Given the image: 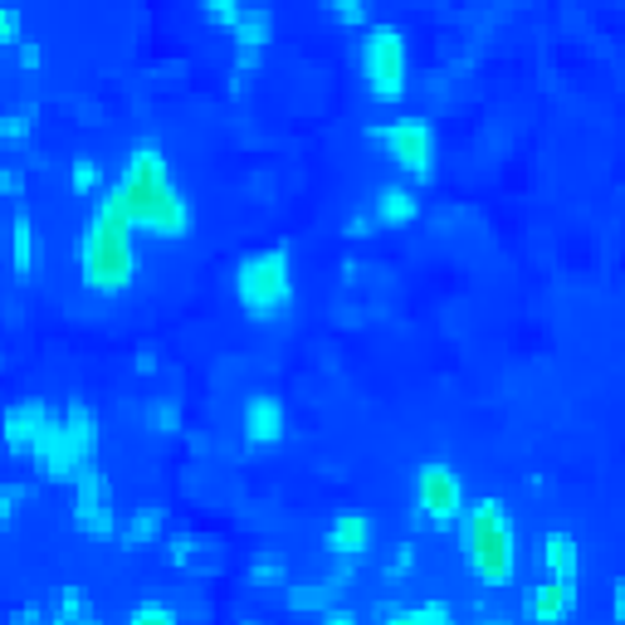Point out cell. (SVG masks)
<instances>
[{
	"label": "cell",
	"mask_w": 625,
	"mask_h": 625,
	"mask_svg": "<svg viewBox=\"0 0 625 625\" xmlns=\"http://www.w3.org/2000/svg\"><path fill=\"white\" fill-rule=\"evenodd\" d=\"M108 201L118 205L122 221L142 235L181 239L186 225H191L186 196H181V186H176L172 166H166V152L156 148V142H138V148H132L118 181L108 186Z\"/></svg>",
	"instance_id": "obj_1"
},
{
	"label": "cell",
	"mask_w": 625,
	"mask_h": 625,
	"mask_svg": "<svg viewBox=\"0 0 625 625\" xmlns=\"http://www.w3.org/2000/svg\"><path fill=\"white\" fill-rule=\"evenodd\" d=\"M132 225L122 221V211L108 201V186L93 196V211L79 231L74 259H79V279L89 294H128L138 279V245H132Z\"/></svg>",
	"instance_id": "obj_2"
},
{
	"label": "cell",
	"mask_w": 625,
	"mask_h": 625,
	"mask_svg": "<svg viewBox=\"0 0 625 625\" xmlns=\"http://www.w3.org/2000/svg\"><path fill=\"white\" fill-rule=\"evenodd\" d=\"M460 547H464V567L479 587L498 591L514 587L518 571V533L514 518L498 498H474L460 508Z\"/></svg>",
	"instance_id": "obj_3"
},
{
	"label": "cell",
	"mask_w": 625,
	"mask_h": 625,
	"mask_svg": "<svg viewBox=\"0 0 625 625\" xmlns=\"http://www.w3.org/2000/svg\"><path fill=\"white\" fill-rule=\"evenodd\" d=\"M235 298L249 318L269 322V318H284L294 308V264H288V249H255L235 264Z\"/></svg>",
	"instance_id": "obj_4"
},
{
	"label": "cell",
	"mask_w": 625,
	"mask_h": 625,
	"mask_svg": "<svg viewBox=\"0 0 625 625\" xmlns=\"http://www.w3.org/2000/svg\"><path fill=\"white\" fill-rule=\"evenodd\" d=\"M362 79H367V93L377 103H401L405 98V79H411V49H405V35L396 25H372L367 39L357 49Z\"/></svg>",
	"instance_id": "obj_5"
},
{
	"label": "cell",
	"mask_w": 625,
	"mask_h": 625,
	"mask_svg": "<svg viewBox=\"0 0 625 625\" xmlns=\"http://www.w3.org/2000/svg\"><path fill=\"white\" fill-rule=\"evenodd\" d=\"M367 142H377L415 186H425L435 176V152H440V142H435V128L425 118L377 122V128H367Z\"/></svg>",
	"instance_id": "obj_6"
},
{
	"label": "cell",
	"mask_w": 625,
	"mask_h": 625,
	"mask_svg": "<svg viewBox=\"0 0 625 625\" xmlns=\"http://www.w3.org/2000/svg\"><path fill=\"white\" fill-rule=\"evenodd\" d=\"M460 508H464V488L455 479L450 464H421L415 474V514L411 523L415 528H455L460 523Z\"/></svg>",
	"instance_id": "obj_7"
},
{
	"label": "cell",
	"mask_w": 625,
	"mask_h": 625,
	"mask_svg": "<svg viewBox=\"0 0 625 625\" xmlns=\"http://www.w3.org/2000/svg\"><path fill=\"white\" fill-rule=\"evenodd\" d=\"M74 528L93 543H113L118 538V508H113V488L103 479V469L83 464L74 474Z\"/></svg>",
	"instance_id": "obj_8"
},
{
	"label": "cell",
	"mask_w": 625,
	"mask_h": 625,
	"mask_svg": "<svg viewBox=\"0 0 625 625\" xmlns=\"http://www.w3.org/2000/svg\"><path fill=\"white\" fill-rule=\"evenodd\" d=\"M30 460H35V469L49 479V484H74V474L83 464H93L89 455L79 450V440L69 435V425H64V415H49V425L39 431V440H35V450H30Z\"/></svg>",
	"instance_id": "obj_9"
},
{
	"label": "cell",
	"mask_w": 625,
	"mask_h": 625,
	"mask_svg": "<svg viewBox=\"0 0 625 625\" xmlns=\"http://www.w3.org/2000/svg\"><path fill=\"white\" fill-rule=\"evenodd\" d=\"M49 415H55V405L39 401V396H25V401L5 405V415H0V445H5L15 460H30V450H35L39 431L49 425Z\"/></svg>",
	"instance_id": "obj_10"
},
{
	"label": "cell",
	"mask_w": 625,
	"mask_h": 625,
	"mask_svg": "<svg viewBox=\"0 0 625 625\" xmlns=\"http://www.w3.org/2000/svg\"><path fill=\"white\" fill-rule=\"evenodd\" d=\"M245 445L249 450H269V445H279L288 435V415H284V401H279L274 391H255L245 401Z\"/></svg>",
	"instance_id": "obj_11"
},
{
	"label": "cell",
	"mask_w": 625,
	"mask_h": 625,
	"mask_svg": "<svg viewBox=\"0 0 625 625\" xmlns=\"http://www.w3.org/2000/svg\"><path fill=\"white\" fill-rule=\"evenodd\" d=\"M533 562H538V571H543L547 581L577 591V581H581V547H577V538H571V533H543V538H538Z\"/></svg>",
	"instance_id": "obj_12"
},
{
	"label": "cell",
	"mask_w": 625,
	"mask_h": 625,
	"mask_svg": "<svg viewBox=\"0 0 625 625\" xmlns=\"http://www.w3.org/2000/svg\"><path fill=\"white\" fill-rule=\"evenodd\" d=\"M352 581H357V557H338V567H332L318 587H288L284 601H288V611H298V616H304V611H318L322 616V611L352 587Z\"/></svg>",
	"instance_id": "obj_13"
},
{
	"label": "cell",
	"mask_w": 625,
	"mask_h": 625,
	"mask_svg": "<svg viewBox=\"0 0 625 625\" xmlns=\"http://www.w3.org/2000/svg\"><path fill=\"white\" fill-rule=\"evenodd\" d=\"M322 547H328L332 557H367V547H372V518L357 514V508H342V514L322 528Z\"/></svg>",
	"instance_id": "obj_14"
},
{
	"label": "cell",
	"mask_w": 625,
	"mask_h": 625,
	"mask_svg": "<svg viewBox=\"0 0 625 625\" xmlns=\"http://www.w3.org/2000/svg\"><path fill=\"white\" fill-rule=\"evenodd\" d=\"M577 611V591L571 587H557V581H538V587L523 591V616L533 625H562Z\"/></svg>",
	"instance_id": "obj_15"
},
{
	"label": "cell",
	"mask_w": 625,
	"mask_h": 625,
	"mask_svg": "<svg viewBox=\"0 0 625 625\" xmlns=\"http://www.w3.org/2000/svg\"><path fill=\"white\" fill-rule=\"evenodd\" d=\"M372 215H377L381 231H401V225H411L415 215H421V196H415L411 186H381V191L372 196Z\"/></svg>",
	"instance_id": "obj_16"
},
{
	"label": "cell",
	"mask_w": 625,
	"mask_h": 625,
	"mask_svg": "<svg viewBox=\"0 0 625 625\" xmlns=\"http://www.w3.org/2000/svg\"><path fill=\"white\" fill-rule=\"evenodd\" d=\"M35 264H39L35 221H30V211H15V221H10V269H15V279H30Z\"/></svg>",
	"instance_id": "obj_17"
},
{
	"label": "cell",
	"mask_w": 625,
	"mask_h": 625,
	"mask_svg": "<svg viewBox=\"0 0 625 625\" xmlns=\"http://www.w3.org/2000/svg\"><path fill=\"white\" fill-rule=\"evenodd\" d=\"M156 538H162V508H156V504L132 508L128 523H118V543L128 547V552H138V547H156Z\"/></svg>",
	"instance_id": "obj_18"
},
{
	"label": "cell",
	"mask_w": 625,
	"mask_h": 625,
	"mask_svg": "<svg viewBox=\"0 0 625 625\" xmlns=\"http://www.w3.org/2000/svg\"><path fill=\"white\" fill-rule=\"evenodd\" d=\"M231 35H235L239 49H264L269 39H274V15H269V10H259V5H245L235 15Z\"/></svg>",
	"instance_id": "obj_19"
},
{
	"label": "cell",
	"mask_w": 625,
	"mask_h": 625,
	"mask_svg": "<svg viewBox=\"0 0 625 625\" xmlns=\"http://www.w3.org/2000/svg\"><path fill=\"white\" fill-rule=\"evenodd\" d=\"M59 415H64L69 435L79 440V450L93 460V455H98V415H93V405L89 401H64V411Z\"/></svg>",
	"instance_id": "obj_20"
},
{
	"label": "cell",
	"mask_w": 625,
	"mask_h": 625,
	"mask_svg": "<svg viewBox=\"0 0 625 625\" xmlns=\"http://www.w3.org/2000/svg\"><path fill=\"white\" fill-rule=\"evenodd\" d=\"M381 621L391 625H455V611L445 601H425V606H381Z\"/></svg>",
	"instance_id": "obj_21"
},
{
	"label": "cell",
	"mask_w": 625,
	"mask_h": 625,
	"mask_svg": "<svg viewBox=\"0 0 625 625\" xmlns=\"http://www.w3.org/2000/svg\"><path fill=\"white\" fill-rule=\"evenodd\" d=\"M69 186H74L79 196H98L103 186H108V166H103L98 156H74V166H69Z\"/></svg>",
	"instance_id": "obj_22"
},
{
	"label": "cell",
	"mask_w": 625,
	"mask_h": 625,
	"mask_svg": "<svg viewBox=\"0 0 625 625\" xmlns=\"http://www.w3.org/2000/svg\"><path fill=\"white\" fill-rule=\"evenodd\" d=\"M249 587H259V591L288 587V567H284V557H274V552H264V557H255V562H249Z\"/></svg>",
	"instance_id": "obj_23"
},
{
	"label": "cell",
	"mask_w": 625,
	"mask_h": 625,
	"mask_svg": "<svg viewBox=\"0 0 625 625\" xmlns=\"http://www.w3.org/2000/svg\"><path fill=\"white\" fill-rule=\"evenodd\" d=\"M55 616L64 621V625H93V601L83 597L79 587H64V591H59V606H55Z\"/></svg>",
	"instance_id": "obj_24"
},
{
	"label": "cell",
	"mask_w": 625,
	"mask_h": 625,
	"mask_svg": "<svg viewBox=\"0 0 625 625\" xmlns=\"http://www.w3.org/2000/svg\"><path fill=\"white\" fill-rule=\"evenodd\" d=\"M148 425H152L156 435H181L186 415H181V405H176V401H166V396H156V401L148 405Z\"/></svg>",
	"instance_id": "obj_25"
},
{
	"label": "cell",
	"mask_w": 625,
	"mask_h": 625,
	"mask_svg": "<svg viewBox=\"0 0 625 625\" xmlns=\"http://www.w3.org/2000/svg\"><path fill=\"white\" fill-rule=\"evenodd\" d=\"M30 132H35V113L30 108H15L0 118V142H10V148H25Z\"/></svg>",
	"instance_id": "obj_26"
},
{
	"label": "cell",
	"mask_w": 625,
	"mask_h": 625,
	"mask_svg": "<svg viewBox=\"0 0 625 625\" xmlns=\"http://www.w3.org/2000/svg\"><path fill=\"white\" fill-rule=\"evenodd\" d=\"M166 562H172L176 571H191L196 562H201V543H196L191 533H176V538H166Z\"/></svg>",
	"instance_id": "obj_27"
},
{
	"label": "cell",
	"mask_w": 625,
	"mask_h": 625,
	"mask_svg": "<svg viewBox=\"0 0 625 625\" xmlns=\"http://www.w3.org/2000/svg\"><path fill=\"white\" fill-rule=\"evenodd\" d=\"M128 625H176V611L166 601H142L128 611Z\"/></svg>",
	"instance_id": "obj_28"
},
{
	"label": "cell",
	"mask_w": 625,
	"mask_h": 625,
	"mask_svg": "<svg viewBox=\"0 0 625 625\" xmlns=\"http://www.w3.org/2000/svg\"><path fill=\"white\" fill-rule=\"evenodd\" d=\"M25 498H30L25 484H0V528L15 523V514L25 508Z\"/></svg>",
	"instance_id": "obj_29"
},
{
	"label": "cell",
	"mask_w": 625,
	"mask_h": 625,
	"mask_svg": "<svg viewBox=\"0 0 625 625\" xmlns=\"http://www.w3.org/2000/svg\"><path fill=\"white\" fill-rule=\"evenodd\" d=\"M338 25H367V0H322Z\"/></svg>",
	"instance_id": "obj_30"
},
{
	"label": "cell",
	"mask_w": 625,
	"mask_h": 625,
	"mask_svg": "<svg viewBox=\"0 0 625 625\" xmlns=\"http://www.w3.org/2000/svg\"><path fill=\"white\" fill-rule=\"evenodd\" d=\"M239 10H245V0H201V15L211 20V25H221V30L235 25Z\"/></svg>",
	"instance_id": "obj_31"
},
{
	"label": "cell",
	"mask_w": 625,
	"mask_h": 625,
	"mask_svg": "<svg viewBox=\"0 0 625 625\" xmlns=\"http://www.w3.org/2000/svg\"><path fill=\"white\" fill-rule=\"evenodd\" d=\"M411 571H415V547H411V543H401V547L391 552V562H387V581L396 587V581H405Z\"/></svg>",
	"instance_id": "obj_32"
},
{
	"label": "cell",
	"mask_w": 625,
	"mask_h": 625,
	"mask_svg": "<svg viewBox=\"0 0 625 625\" xmlns=\"http://www.w3.org/2000/svg\"><path fill=\"white\" fill-rule=\"evenodd\" d=\"M377 231H381V225H377V215H372V211H352L347 221H342V235H347V239H367Z\"/></svg>",
	"instance_id": "obj_33"
},
{
	"label": "cell",
	"mask_w": 625,
	"mask_h": 625,
	"mask_svg": "<svg viewBox=\"0 0 625 625\" xmlns=\"http://www.w3.org/2000/svg\"><path fill=\"white\" fill-rule=\"evenodd\" d=\"M5 45H20V10L0 5V49Z\"/></svg>",
	"instance_id": "obj_34"
},
{
	"label": "cell",
	"mask_w": 625,
	"mask_h": 625,
	"mask_svg": "<svg viewBox=\"0 0 625 625\" xmlns=\"http://www.w3.org/2000/svg\"><path fill=\"white\" fill-rule=\"evenodd\" d=\"M132 367H138L142 377H156V372H162V357H156L152 347H132Z\"/></svg>",
	"instance_id": "obj_35"
},
{
	"label": "cell",
	"mask_w": 625,
	"mask_h": 625,
	"mask_svg": "<svg viewBox=\"0 0 625 625\" xmlns=\"http://www.w3.org/2000/svg\"><path fill=\"white\" fill-rule=\"evenodd\" d=\"M20 191H25V176L15 166H0V196H20Z\"/></svg>",
	"instance_id": "obj_36"
},
{
	"label": "cell",
	"mask_w": 625,
	"mask_h": 625,
	"mask_svg": "<svg viewBox=\"0 0 625 625\" xmlns=\"http://www.w3.org/2000/svg\"><path fill=\"white\" fill-rule=\"evenodd\" d=\"M259 69V49H239L235 45V74H255Z\"/></svg>",
	"instance_id": "obj_37"
},
{
	"label": "cell",
	"mask_w": 625,
	"mask_h": 625,
	"mask_svg": "<svg viewBox=\"0 0 625 625\" xmlns=\"http://www.w3.org/2000/svg\"><path fill=\"white\" fill-rule=\"evenodd\" d=\"M611 621L625 625V581H611Z\"/></svg>",
	"instance_id": "obj_38"
},
{
	"label": "cell",
	"mask_w": 625,
	"mask_h": 625,
	"mask_svg": "<svg viewBox=\"0 0 625 625\" xmlns=\"http://www.w3.org/2000/svg\"><path fill=\"white\" fill-rule=\"evenodd\" d=\"M45 64V49L39 45H20V69H39Z\"/></svg>",
	"instance_id": "obj_39"
},
{
	"label": "cell",
	"mask_w": 625,
	"mask_h": 625,
	"mask_svg": "<svg viewBox=\"0 0 625 625\" xmlns=\"http://www.w3.org/2000/svg\"><path fill=\"white\" fill-rule=\"evenodd\" d=\"M10 621H15V625H39V621H45V611H39V606H20V611H10Z\"/></svg>",
	"instance_id": "obj_40"
},
{
	"label": "cell",
	"mask_w": 625,
	"mask_h": 625,
	"mask_svg": "<svg viewBox=\"0 0 625 625\" xmlns=\"http://www.w3.org/2000/svg\"><path fill=\"white\" fill-rule=\"evenodd\" d=\"M322 616H328V625H352V611H342V606H328Z\"/></svg>",
	"instance_id": "obj_41"
},
{
	"label": "cell",
	"mask_w": 625,
	"mask_h": 625,
	"mask_svg": "<svg viewBox=\"0 0 625 625\" xmlns=\"http://www.w3.org/2000/svg\"><path fill=\"white\" fill-rule=\"evenodd\" d=\"M249 89V79L245 74H235V69H231V93H245Z\"/></svg>",
	"instance_id": "obj_42"
}]
</instances>
